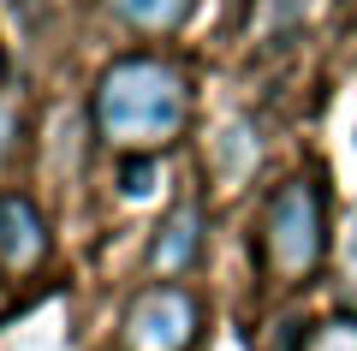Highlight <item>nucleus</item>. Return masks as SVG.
<instances>
[{
	"label": "nucleus",
	"instance_id": "obj_8",
	"mask_svg": "<svg viewBox=\"0 0 357 351\" xmlns=\"http://www.w3.org/2000/svg\"><path fill=\"white\" fill-rule=\"evenodd\" d=\"M298 351H357V315H328V322H316Z\"/></svg>",
	"mask_w": 357,
	"mask_h": 351
},
{
	"label": "nucleus",
	"instance_id": "obj_3",
	"mask_svg": "<svg viewBox=\"0 0 357 351\" xmlns=\"http://www.w3.org/2000/svg\"><path fill=\"white\" fill-rule=\"evenodd\" d=\"M197 334H203V304H197V292L149 286V292L131 298L119 345L126 351H191Z\"/></svg>",
	"mask_w": 357,
	"mask_h": 351
},
{
	"label": "nucleus",
	"instance_id": "obj_6",
	"mask_svg": "<svg viewBox=\"0 0 357 351\" xmlns=\"http://www.w3.org/2000/svg\"><path fill=\"white\" fill-rule=\"evenodd\" d=\"M191 6L197 0H107V13L126 30H137V36H173L191 18Z\"/></svg>",
	"mask_w": 357,
	"mask_h": 351
},
{
	"label": "nucleus",
	"instance_id": "obj_10",
	"mask_svg": "<svg viewBox=\"0 0 357 351\" xmlns=\"http://www.w3.org/2000/svg\"><path fill=\"white\" fill-rule=\"evenodd\" d=\"M13 143H18V119H13L6 107H0V161L13 155Z\"/></svg>",
	"mask_w": 357,
	"mask_h": 351
},
{
	"label": "nucleus",
	"instance_id": "obj_7",
	"mask_svg": "<svg viewBox=\"0 0 357 351\" xmlns=\"http://www.w3.org/2000/svg\"><path fill=\"white\" fill-rule=\"evenodd\" d=\"M256 161H262V143H256L250 119L220 126V137H215V173L227 179V185H244V179L256 173Z\"/></svg>",
	"mask_w": 357,
	"mask_h": 351
},
{
	"label": "nucleus",
	"instance_id": "obj_2",
	"mask_svg": "<svg viewBox=\"0 0 357 351\" xmlns=\"http://www.w3.org/2000/svg\"><path fill=\"white\" fill-rule=\"evenodd\" d=\"M262 268L274 286H310L328 262V202L321 179L298 173L262 202Z\"/></svg>",
	"mask_w": 357,
	"mask_h": 351
},
{
	"label": "nucleus",
	"instance_id": "obj_4",
	"mask_svg": "<svg viewBox=\"0 0 357 351\" xmlns=\"http://www.w3.org/2000/svg\"><path fill=\"white\" fill-rule=\"evenodd\" d=\"M48 262V221L24 191L0 197V274H36Z\"/></svg>",
	"mask_w": 357,
	"mask_h": 351
},
{
	"label": "nucleus",
	"instance_id": "obj_12",
	"mask_svg": "<svg viewBox=\"0 0 357 351\" xmlns=\"http://www.w3.org/2000/svg\"><path fill=\"white\" fill-rule=\"evenodd\" d=\"M0 77H6V54H0Z\"/></svg>",
	"mask_w": 357,
	"mask_h": 351
},
{
	"label": "nucleus",
	"instance_id": "obj_9",
	"mask_svg": "<svg viewBox=\"0 0 357 351\" xmlns=\"http://www.w3.org/2000/svg\"><path fill=\"white\" fill-rule=\"evenodd\" d=\"M155 191V155H126V167H119V197L143 202Z\"/></svg>",
	"mask_w": 357,
	"mask_h": 351
},
{
	"label": "nucleus",
	"instance_id": "obj_1",
	"mask_svg": "<svg viewBox=\"0 0 357 351\" xmlns=\"http://www.w3.org/2000/svg\"><path fill=\"white\" fill-rule=\"evenodd\" d=\"M96 137L119 155H161L191 126V77L167 54H119L89 96Z\"/></svg>",
	"mask_w": 357,
	"mask_h": 351
},
{
	"label": "nucleus",
	"instance_id": "obj_11",
	"mask_svg": "<svg viewBox=\"0 0 357 351\" xmlns=\"http://www.w3.org/2000/svg\"><path fill=\"white\" fill-rule=\"evenodd\" d=\"M345 268L357 274V214H351V226H345Z\"/></svg>",
	"mask_w": 357,
	"mask_h": 351
},
{
	"label": "nucleus",
	"instance_id": "obj_5",
	"mask_svg": "<svg viewBox=\"0 0 357 351\" xmlns=\"http://www.w3.org/2000/svg\"><path fill=\"white\" fill-rule=\"evenodd\" d=\"M203 262V202H178L149 239V268L161 280H178Z\"/></svg>",
	"mask_w": 357,
	"mask_h": 351
}]
</instances>
